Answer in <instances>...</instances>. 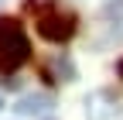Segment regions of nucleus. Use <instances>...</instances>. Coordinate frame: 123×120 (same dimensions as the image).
<instances>
[{
  "instance_id": "1",
  "label": "nucleus",
  "mask_w": 123,
  "mask_h": 120,
  "mask_svg": "<svg viewBox=\"0 0 123 120\" xmlns=\"http://www.w3.org/2000/svg\"><path fill=\"white\" fill-rule=\"evenodd\" d=\"M31 58V41L14 17H0V72H14Z\"/></svg>"
},
{
  "instance_id": "8",
  "label": "nucleus",
  "mask_w": 123,
  "mask_h": 120,
  "mask_svg": "<svg viewBox=\"0 0 123 120\" xmlns=\"http://www.w3.org/2000/svg\"><path fill=\"white\" fill-rule=\"evenodd\" d=\"M0 110H4V96H0Z\"/></svg>"
},
{
  "instance_id": "7",
  "label": "nucleus",
  "mask_w": 123,
  "mask_h": 120,
  "mask_svg": "<svg viewBox=\"0 0 123 120\" xmlns=\"http://www.w3.org/2000/svg\"><path fill=\"white\" fill-rule=\"evenodd\" d=\"M116 72H120V79H123V58H120V65H116Z\"/></svg>"
},
{
  "instance_id": "5",
  "label": "nucleus",
  "mask_w": 123,
  "mask_h": 120,
  "mask_svg": "<svg viewBox=\"0 0 123 120\" xmlns=\"http://www.w3.org/2000/svg\"><path fill=\"white\" fill-rule=\"evenodd\" d=\"M103 17L113 21V34L123 38V0H110V4H106V10H103Z\"/></svg>"
},
{
  "instance_id": "3",
  "label": "nucleus",
  "mask_w": 123,
  "mask_h": 120,
  "mask_svg": "<svg viewBox=\"0 0 123 120\" xmlns=\"http://www.w3.org/2000/svg\"><path fill=\"white\" fill-rule=\"evenodd\" d=\"M51 107H55V100L48 93H27L17 100V113H24V117H44Z\"/></svg>"
},
{
  "instance_id": "6",
  "label": "nucleus",
  "mask_w": 123,
  "mask_h": 120,
  "mask_svg": "<svg viewBox=\"0 0 123 120\" xmlns=\"http://www.w3.org/2000/svg\"><path fill=\"white\" fill-rule=\"evenodd\" d=\"M51 4H55V0H27V10L41 17V14H48V7H51Z\"/></svg>"
},
{
  "instance_id": "4",
  "label": "nucleus",
  "mask_w": 123,
  "mask_h": 120,
  "mask_svg": "<svg viewBox=\"0 0 123 120\" xmlns=\"http://www.w3.org/2000/svg\"><path fill=\"white\" fill-rule=\"evenodd\" d=\"M44 76H55V82H72L75 79V65L68 62V58H51L48 65H44Z\"/></svg>"
},
{
  "instance_id": "2",
  "label": "nucleus",
  "mask_w": 123,
  "mask_h": 120,
  "mask_svg": "<svg viewBox=\"0 0 123 120\" xmlns=\"http://www.w3.org/2000/svg\"><path fill=\"white\" fill-rule=\"evenodd\" d=\"M38 34L44 41L62 45V41H68L75 34V17H72V14H62V10H48V14L38 17Z\"/></svg>"
}]
</instances>
